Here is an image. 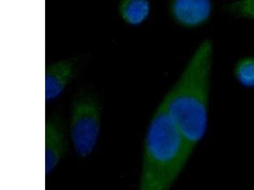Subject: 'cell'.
<instances>
[{"label":"cell","instance_id":"cell-6","mask_svg":"<svg viewBox=\"0 0 254 190\" xmlns=\"http://www.w3.org/2000/svg\"><path fill=\"white\" fill-rule=\"evenodd\" d=\"M65 153L63 129L58 120L47 119L45 123V174L53 173Z\"/></svg>","mask_w":254,"mask_h":190},{"label":"cell","instance_id":"cell-5","mask_svg":"<svg viewBox=\"0 0 254 190\" xmlns=\"http://www.w3.org/2000/svg\"><path fill=\"white\" fill-rule=\"evenodd\" d=\"M172 17L181 26L193 28L208 19L212 3L207 0H176L170 4Z\"/></svg>","mask_w":254,"mask_h":190},{"label":"cell","instance_id":"cell-2","mask_svg":"<svg viewBox=\"0 0 254 190\" xmlns=\"http://www.w3.org/2000/svg\"><path fill=\"white\" fill-rule=\"evenodd\" d=\"M192 152L162 102L145 138L139 190H169Z\"/></svg>","mask_w":254,"mask_h":190},{"label":"cell","instance_id":"cell-4","mask_svg":"<svg viewBox=\"0 0 254 190\" xmlns=\"http://www.w3.org/2000/svg\"><path fill=\"white\" fill-rule=\"evenodd\" d=\"M76 60L63 59L45 67V101L56 100L62 96L75 74Z\"/></svg>","mask_w":254,"mask_h":190},{"label":"cell","instance_id":"cell-9","mask_svg":"<svg viewBox=\"0 0 254 190\" xmlns=\"http://www.w3.org/2000/svg\"><path fill=\"white\" fill-rule=\"evenodd\" d=\"M227 8L237 17L254 19V0L236 1L229 4Z\"/></svg>","mask_w":254,"mask_h":190},{"label":"cell","instance_id":"cell-1","mask_svg":"<svg viewBox=\"0 0 254 190\" xmlns=\"http://www.w3.org/2000/svg\"><path fill=\"white\" fill-rule=\"evenodd\" d=\"M212 53V42L203 41L162 101L192 151L207 128Z\"/></svg>","mask_w":254,"mask_h":190},{"label":"cell","instance_id":"cell-3","mask_svg":"<svg viewBox=\"0 0 254 190\" xmlns=\"http://www.w3.org/2000/svg\"><path fill=\"white\" fill-rule=\"evenodd\" d=\"M101 128V107L98 99L90 93L77 95L72 101L70 138L76 154L90 156L99 139Z\"/></svg>","mask_w":254,"mask_h":190},{"label":"cell","instance_id":"cell-8","mask_svg":"<svg viewBox=\"0 0 254 190\" xmlns=\"http://www.w3.org/2000/svg\"><path fill=\"white\" fill-rule=\"evenodd\" d=\"M235 75L239 82L246 87H254V58H245L238 62Z\"/></svg>","mask_w":254,"mask_h":190},{"label":"cell","instance_id":"cell-7","mask_svg":"<svg viewBox=\"0 0 254 190\" xmlns=\"http://www.w3.org/2000/svg\"><path fill=\"white\" fill-rule=\"evenodd\" d=\"M118 12L126 24L139 26L148 17L150 3L146 0H122L118 5Z\"/></svg>","mask_w":254,"mask_h":190}]
</instances>
